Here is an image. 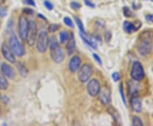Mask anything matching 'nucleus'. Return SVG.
I'll return each instance as SVG.
<instances>
[{"label": "nucleus", "instance_id": "obj_1", "mask_svg": "<svg viewBox=\"0 0 153 126\" xmlns=\"http://www.w3.org/2000/svg\"><path fill=\"white\" fill-rule=\"evenodd\" d=\"M9 46H10L11 50L13 51V53L15 54V55H16V56L22 57L26 53L24 45L19 41L16 34L14 32L11 33L10 36L9 38Z\"/></svg>", "mask_w": 153, "mask_h": 126}, {"label": "nucleus", "instance_id": "obj_2", "mask_svg": "<svg viewBox=\"0 0 153 126\" xmlns=\"http://www.w3.org/2000/svg\"><path fill=\"white\" fill-rule=\"evenodd\" d=\"M130 76L134 81H141L145 77V70L140 61H134L131 66Z\"/></svg>", "mask_w": 153, "mask_h": 126}, {"label": "nucleus", "instance_id": "obj_3", "mask_svg": "<svg viewBox=\"0 0 153 126\" xmlns=\"http://www.w3.org/2000/svg\"><path fill=\"white\" fill-rule=\"evenodd\" d=\"M38 38V28H37V24L36 22H29L28 23V30L27 33V39L26 41L28 44V45L33 46L36 43V40Z\"/></svg>", "mask_w": 153, "mask_h": 126}, {"label": "nucleus", "instance_id": "obj_4", "mask_svg": "<svg viewBox=\"0 0 153 126\" xmlns=\"http://www.w3.org/2000/svg\"><path fill=\"white\" fill-rule=\"evenodd\" d=\"M77 71H78V73H77L78 80L82 83H86L89 80L90 77L92 76L93 67L90 66L89 64L85 63L82 66H80Z\"/></svg>", "mask_w": 153, "mask_h": 126}, {"label": "nucleus", "instance_id": "obj_5", "mask_svg": "<svg viewBox=\"0 0 153 126\" xmlns=\"http://www.w3.org/2000/svg\"><path fill=\"white\" fill-rule=\"evenodd\" d=\"M137 50L139 54L142 56L149 55L152 50V38H143L142 40L137 46Z\"/></svg>", "mask_w": 153, "mask_h": 126}, {"label": "nucleus", "instance_id": "obj_6", "mask_svg": "<svg viewBox=\"0 0 153 126\" xmlns=\"http://www.w3.org/2000/svg\"><path fill=\"white\" fill-rule=\"evenodd\" d=\"M49 36L48 33L44 31H42L39 33V35L37 38V49H38V52L40 53H44L48 47H49Z\"/></svg>", "mask_w": 153, "mask_h": 126}, {"label": "nucleus", "instance_id": "obj_7", "mask_svg": "<svg viewBox=\"0 0 153 126\" xmlns=\"http://www.w3.org/2000/svg\"><path fill=\"white\" fill-rule=\"evenodd\" d=\"M49 49H50L51 58L55 63L60 64L64 60V59H65V52H64L63 49L61 47H60L59 44L52 46V47H49Z\"/></svg>", "mask_w": 153, "mask_h": 126}, {"label": "nucleus", "instance_id": "obj_8", "mask_svg": "<svg viewBox=\"0 0 153 126\" xmlns=\"http://www.w3.org/2000/svg\"><path fill=\"white\" fill-rule=\"evenodd\" d=\"M28 23L29 21L27 19L26 16H21L18 21V32L20 38L26 41L27 39V33L28 30Z\"/></svg>", "mask_w": 153, "mask_h": 126}, {"label": "nucleus", "instance_id": "obj_9", "mask_svg": "<svg viewBox=\"0 0 153 126\" xmlns=\"http://www.w3.org/2000/svg\"><path fill=\"white\" fill-rule=\"evenodd\" d=\"M100 89H101L100 84L99 82L98 79H96V78H93V79H91L89 82L88 83V93L91 96H93V97H95V96L98 95L100 91Z\"/></svg>", "mask_w": 153, "mask_h": 126}, {"label": "nucleus", "instance_id": "obj_10", "mask_svg": "<svg viewBox=\"0 0 153 126\" xmlns=\"http://www.w3.org/2000/svg\"><path fill=\"white\" fill-rule=\"evenodd\" d=\"M1 52H2V55L4 56V58L6 60H8L9 62H10L12 64H14V63L16 62V59L15 54L11 50L10 46L8 44H6L5 43L2 44V46H1Z\"/></svg>", "mask_w": 153, "mask_h": 126}, {"label": "nucleus", "instance_id": "obj_11", "mask_svg": "<svg viewBox=\"0 0 153 126\" xmlns=\"http://www.w3.org/2000/svg\"><path fill=\"white\" fill-rule=\"evenodd\" d=\"M99 99L100 102L105 106H109L111 101V91L108 88L105 87L103 89H100V91L99 93Z\"/></svg>", "mask_w": 153, "mask_h": 126}, {"label": "nucleus", "instance_id": "obj_12", "mask_svg": "<svg viewBox=\"0 0 153 126\" xmlns=\"http://www.w3.org/2000/svg\"><path fill=\"white\" fill-rule=\"evenodd\" d=\"M1 72H3V74L7 78L10 79H13L16 77V72L13 69V67L10 66L7 63H3L1 65Z\"/></svg>", "mask_w": 153, "mask_h": 126}, {"label": "nucleus", "instance_id": "obj_13", "mask_svg": "<svg viewBox=\"0 0 153 126\" xmlns=\"http://www.w3.org/2000/svg\"><path fill=\"white\" fill-rule=\"evenodd\" d=\"M82 60L81 58L78 55H74L73 57H71V60L69 61V69L71 72H76L79 67L81 66Z\"/></svg>", "mask_w": 153, "mask_h": 126}, {"label": "nucleus", "instance_id": "obj_14", "mask_svg": "<svg viewBox=\"0 0 153 126\" xmlns=\"http://www.w3.org/2000/svg\"><path fill=\"white\" fill-rule=\"evenodd\" d=\"M130 105L132 109L136 113H140L142 110V101L138 96H132L130 98Z\"/></svg>", "mask_w": 153, "mask_h": 126}, {"label": "nucleus", "instance_id": "obj_15", "mask_svg": "<svg viewBox=\"0 0 153 126\" xmlns=\"http://www.w3.org/2000/svg\"><path fill=\"white\" fill-rule=\"evenodd\" d=\"M75 49H76V40L74 38V35L71 33L70 39L66 43V50L69 55H71L75 51Z\"/></svg>", "mask_w": 153, "mask_h": 126}, {"label": "nucleus", "instance_id": "obj_16", "mask_svg": "<svg viewBox=\"0 0 153 126\" xmlns=\"http://www.w3.org/2000/svg\"><path fill=\"white\" fill-rule=\"evenodd\" d=\"M80 36H81V38H82V40L84 41L85 44H88V46H90V47L93 48V49H97V44L95 43V41H94L93 39H90L89 37H88L87 33H80Z\"/></svg>", "mask_w": 153, "mask_h": 126}, {"label": "nucleus", "instance_id": "obj_17", "mask_svg": "<svg viewBox=\"0 0 153 126\" xmlns=\"http://www.w3.org/2000/svg\"><path fill=\"white\" fill-rule=\"evenodd\" d=\"M128 93L132 96H137L138 95V87L133 81L128 82Z\"/></svg>", "mask_w": 153, "mask_h": 126}, {"label": "nucleus", "instance_id": "obj_18", "mask_svg": "<svg viewBox=\"0 0 153 126\" xmlns=\"http://www.w3.org/2000/svg\"><path fill=\"white\" fill-rule=\"evenodd\" d=\"M9 88V81L7 78L3 74L2 72H0V89L6 90Z\"/></svg>", "mask_w": 153, "mask_h": 126}, {"label": "nucleus", "instance_id": "obj_19", "mask_svg": "<svg viewBox=\"0 0 153 126\" xmlns=\"http://www.w3.org/2000/svg\"><path fill=\"white\" fill-rule=\"evenodd\" d=\"M123 29H124L126 33H134V31H136L138 28H136L131 22H124V23H123Z\"/></svg>", "mask_w": 153, "mask_h": 126}, {"label": "nucleus", "instance_id": "obj_20", "mask_svg": "<svg viewBox=\"0 0 153 126\" xmlns=\"http://www.w3.org/2000/svg\"><path fill=\"white\" fill-rule=\"evenodd\" d=\"M70 33L66 31H61L60 33V44H66L70 39Z\"/></svg>", "mask_w": 153, "mask_h": 126}, {"label": "nucleus", "instance_id": "obj_21", "mask_svg": "<svg viewBox=\"0 0 153 126\" xmlns=\"http://www.w3.org/2000/svg\"><path fill=\"white\" fill-rule=\"evenodd\" d=\"M17 68H18L19 72L21 73V75H22V77H26L27 75V68L26 67V66L22 62H20V63L17 64Z\"/></svg>", "mask_w": 153, "mask_h": 126}, {"label": "nucleus", "instance_id": "obj_22", "mask_svg": "<svg viewBox=\"0 0 153 126\" xmlns=\"http://www.w3.org/2000/svg\"><path fill=\"white\" fill-rule=\"evenodd\" d=\"M74 19H75V22L76 23V25H77V27L79 28V31H80V33H86L85 32V29H84V27H83V24H82V21L78 18V17L75 16L74 17Z\"/></svg>", "mask_w": 153, "mask_h": 126}, {"label": "nucleus", "instance_id": "obj_23", "mask_svg": "<svg viewBox=\"0 0 153 126\" xmlns=\"http://www.w3.org/2000/svg\"><path fill=\"white\" fill-rule=\"evenodd\" d=\"M132 125L135 126H141L143 125V122L139 117L134 116V117L133 118V120H132Z\"/></svg>", "mask_w": 153, "mask_h": 126}, {"label": "nucleus", "instance_id": "obj_24", "mask_svg": "<svg viewBox=\"0 0 153 126\" xmlns=\"http://www.w3.org/2000/svg\"><path fill=\"white\" fill-rule=\"evenodd\" d=\"M60 28V25L56 24V23H53V24H50L49 27V31L50 33H55L56 32L58 29Z\"/></svg>", "mask_w": 153, "mask_h": 126}, {"label": "nucleus", "instance_id": "obj_25", "mask_svg": "<svg viewBox=\"0 0 153 126\" xmlns=\"http://www.w3.org/2000/svg\"><path fill=\"white\" fill-rule=\"evenodd\" d=\"M63 22L64 23L66 24L67 27H69V28H73L74 27V23L72 22L71 18H69V17H65L64 19H63Z\"/></svg>", "mask_w": 153, "mask_h": 126}, {"label": "nucleus", "instance_id": "obj_26", "mask_svg": "<svg viewBox=\"0 0 153 126\" xmlns=\"http://www.w3.org/2000/svg\"><path fill=\"white\" fill-rule=\"evenodd\" d=\"M119 91H120V95H121V98H122V101H123V102L124 103V105L126 106V98H125V95H124V91H123V84H121L120 86H119Z\"/></svg>", "mask_w": 153, "mask_h": 126}, {"label": "nucleus", "instance_id": "obj_27", "mask_svg": "<svg viewBox=\"0 0 153 126\" xmlns=\"http://www.w3.org/2000/svg\"><path fill=\"white\" fill-rule=\"evenodd\" d=\"M44 7H46V9L48 10H52L53 9H54V5H53V4L49 1V0H45L44 2Z\"/></svg>", "mask_w": 153, "mask_h": 126}, {"label": "nucleus", "instance_id": "obj_28", "mask_svg": "<svg viewBox=\"0 0 153 126\" xmlns=\"http://www.w3.org/2000/svg\"><path fill=\"white\" fill-rule=\"evenodd\" d=\"M70 6H71V9H73V10H79V9L81 8V4H80L78 2H76V1H72V2H71Z\"/></svg>", "mask_w": 153, "mask_h": 126}, {"label": "nucleus", "instance_id": "obj_29", "mask_svg": "<svg viewBox=\"0 0 153 126\" xmlns=\"http://www.w3.org/2000/svg\"><path fill=\"white\" fill-rule=\"evenodd\" d=\"M123 14L126 17H132L133 16V13H132L131 10L128 7H124L123 8Z\"/></svg>", "mask_w": 153, "mask_h": 126}, {"label": "nucleus", "instance_id": "obj_30", "mask_svg": "<svg viewBox=\"0 0 153 126\" xmlns=\"http://www.w3.org/2000/svg\"><path fill=\"white\" fill-rule=\"evenodd\" d=\"M112 79H113V81H114V82H117V81H119V80L121 79L120 74H119L118 72H113V73H112Z\"/></svg>", "mask_w": 153, "mask_h": 126}, {"label": "nucleus", "instance_id": "obj_31", "mask_svg": "<svg viewBox=\"0 0 153 126\" xmlns=\"http://www.w3.org/2000/svg\"><path fill=\"white\" fill-rule=\"evenodd\" d=\"M7 14H8V12H7V10H6L5 8L0 7V18H3V17L6 16Z\"/></svg>", "mask_w": 153, "mask_h": 126}, {"label": "nucleus", "instance_id": "obj_32", "mask_svg": "<svg viewBox=\"0 0 153 126\" xmlns=\"http://www.w3.org/2000/svg\"><path fill=\"white\" fill-rule=\"evenodd\" d=\"M83 1L85 3V5H87L88 7H89V8H95V4H94L92 1H90V0H83Z\"/></svg>", "mask_w": 153, "mask_h": 126}, {"label": "nucleus", "instance_id": "obj_33", "mask_svg": "<svg viewBox=\"0 0 153 126\" xmlns=\"http://www.w3.org/2000/svg\"><path fill=\"white\" fill-rule=\"evenodd\" d=\"M93 57H94V59H95V60H96V61L98 62L100 65H102V60H101V59H100V56H99V55H97V54L94 53V54H93Z\"/></svg>", "mask_w": 153, "mask_h": 126}, {"label": "nucleus", "instance_id": "obj_34", "mask_svg": "<svg viewBox=\"0 0 153 126\" xmlns=\"http://www.w3.org/2000/svg\"><path fill=\"white\" fill-rule=\"evenodd\" d=\"M146 20L148 22L153 23V15L152 14H149V15H146Z\"/></svg>", "mask_w": 153, "mask_h": 126}, {"label": "nucleus", "instance_id": "obj_35", "mask_svg": "<svg viewBox=\"0 0 153 126\" xmlns=\"http://www.w3.org/2000/svg\"><path fill=\"white\" fill-rule=\"evenodd\" d=\"M105 41L106 42H109L110 39H111V34L109 31H107V32L105 33Z\"/></svg>", "mask_w": 153, "mask_h": 126}, {"label": "nucleus", "instance_id": "obj_36", "mask_svg": "<svg viewBox=\"0 0 153 126\" xmlns=\"http://www.w3.org/2000/svg\"><path fill=\"white\" fill-rule=\"evenodd\" d=\"M25 2L28 4L29 5H32L33 7H35L36 6V4H35V1L34 0H25Z\"/></svg>", "mask_w": 153, "mask_h": 126}, {"label": "nucleus", "instance_id": "obj_37", "mask_svg": "<svg viewBox=\"0 0 153 126\" xmlns=\"http://www.w3.org/2000/svg\"><path fill=\"white\" fill-rule=\"evenodd\" d=\"M24 13L26 14H33V10L31 9H24Z\"/></svg>", "mask_w": 153, "mask_h": 126}, {"label": "nucleus", "instance_id": "obj_38", "mask_svg": "<svg viewBox=\"0 0 153 126\" xmlns=\"http://www.w3.org/2000/svg\"><path fill=\"white\" fill-rule=\"evenodd\" d=\"M149 1H152V2H153V0H149Z\"/></svg>", "mask_w": 153, "mask_h": 126}]
</instances>
